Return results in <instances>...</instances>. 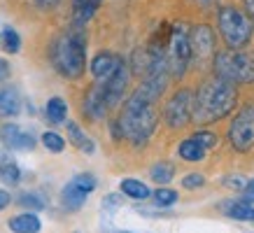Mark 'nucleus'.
<instances>
[{"label":"nucleus","instance_id":"20e7f679","mask_svg":"<svg viewBox=\"0 0 254 233\" xmlns=\"http://www.w3.org/2000/svg\"><path fill=\"white\" fill-rule=\"evenodd\" d=\"M217 23H219V33H222L224 42L231 47L233 52H238L243 47H247L252 42V21L245 12H240L233 5L219 7L217 12Z\"/></svg>","mask_w":254,"mask_h":233},{"label":"nucleus","instance_id":"c9c22d12","mask_svg":"<svg viewBox=\"0 0 254 233\" xmlns=\"http://www.w3.org/2000/svg\"><path fill=\"white\" fill-rule=\"evenodd\" d=\"M9 203H12V196H9V191H5V189H0V212L7 208Z\"/></svg>","mask_w":254,"mask_h":233},{"label":"nucleus","instance_id":"7ed1b4c3","mask_svg":"<svg viewBox=\"0 0 254 233\" xmlns=\"http://www.w3.org/2000/svg\"><path fill=\"white\" fill-rule=\"evenodd\" d=\"M52 65L54 70L65 79H77L84 75L86 68V38L84 33L75 28V31H65L52 42Z\"/></svg>","mask_w":254,"mask_h":233},{"label":"nucleus","instance_id":"423d86ee","mask_svg":"<svg viewBox=\"0 0 254 233\" xmlns=\"http://www.w3.org/2000/svg\"><path fill=\"white\" fill-rule=\"evenodd\" d=\"M191 63V47H189V28L185 23H175L170 28L168 49H166V65L170 77H185Z\"/></svg>","mask_w":254,"mask_h":233},{"label":"nucleus","instance_id":"f704fd0d","mask_svg":"<svg viewBox=\"0 0 254 233\" xmlns=\"http://www.w3.org/2000/svg\"><path fill=\"white\" fill-rule=\"evenodd\" d=\"M243 194H245V198H243V201L254 203V179H247L245 189H243Z\"/></svg>","mask_w":254,"mask_h":233},{"label":"nucleus","instance_id":"4468645a","mask_svg":"<svg viewBox=\"0 0 254 233\" xmlns=\"http://www.w3.org/2000/svg\"><path fill=\"white\" fill-rule=\"evenodd\" d=\"M21 179V168L9 149H0V182L7 186H16Z\"/></svg>","mask_w":254,"mask_h":233},{"label":"nucleus","instance_id":"4c0bfd02","mask_svg":"<svg viewBox=\"0 0 254 233\" xmlns=\"http://www.w3.org/2000/svg\"><path fill=\"white\" fill-rule=\"evenodd\" d=\"M245 9H247V14L254 19V0H245Z\"/></svg>","mask_w":254,"mask_h":233},{"label":"nucleus","instance_id":"ea45409f","mask_svg":"<svg viewBox=\"0 0 254 233\" xmlns=\"http://www.w3.org/2000/svg\"><path fill=\"white\" fill-rule=\"evenodd\" d=\"M112 233H131V231H112Z\"/></svg>","mask_w":254,"mask_h":233},{"label":"nucleus","instance_id":"c85d7f7f","mask_svg":"<svg viewBox=\"0 0 254 233\" xmlns=\"http://www.w3.org/2000/svg\"><path fill=\"white\" fill-rule=\"evenodd\" d=\"M42 145H45L52 154H61L63 149H65V140H63L56 131H45L42 133Z\"/></svg>","mask_w":254,"mask_h":233},{"label":"nucleus","instance_id":"39448f33","mask_svg":"<svg viewBox=\"0 0 254 233\" xmlns=\"http://www.w3.org/2000/svg\"><path fill=\"white\" fill-rule=\"evenodd\" d=\"M215 77L231 84H252L254 82V52H222L212 58Z\"/></svg>","mask_w":254,"mask_h":233},{"label":"nucleus","instance_id":"c756f323","mask_svg":"<svg viewBox=\"0 0 254 233\" xmlns=\"http://www.w3.org/2000/svg\"><path fill=\"white\" fill-rule=\"evenodd\" d=\"M191 140L196 142V145H200V147L205 149H215L217 147V142H219V138H217V133H212V131H196L191 135Z\"/></svg>","mask_w":254,"mask_h":233},{"label":"nucleus","instance_id":"2eb2a0df","mask_svg":"<svg viewBox=\"0 0 254 233\" xmlns=\"http://www.w3.org/2000/svg\"><path fill=\"white\" fill-rule=\"evenodd\" d=\"M21 115V93L14 86H2L0 89V116H16Z\"/></svg>","mask_w":254,"mask_h":233},{"label":"nucleus","instance_id":"ddd939ff","mask_svg":"<svg viewBox=\"0 0 254 233\" xmlns=\"http://www.w3.org/2000/svg\"><path fill=\"white\" fill-rule=\"evenodd\" d=\"M122 61L124 58H119V56L112 54V52H98L91 61L93 79H96V82H105V79H110L112 75H115V70L119 68V63Z\"/></svg>","mask_w":254,"mask_h":233},{"label":"nucleus","instance_id":"f3484780","mask_svg":"<svg viewBox=\"0 0 254 233\" xmlns=\"http://www.w3.org/2000/svg\"><path fill=\"white\" fill-rule=\"evenodd\" d=\"M7 229L12 233H40L42 231V222H40L35 212H21V215L9 217Z\"/></svg>","mask_w":254,"mask_h":233},{"label":"nucleus","instance_id":"f03ea898","mask_svg":"<svg viewBox=\"0 0 254 233\" xmlns=\"http://www.w3.org/2000/svg\"><path fill=\"white\" fill-rule=\"evenodd\" d=\"M236 103H238L236 84L222 77H212L205 84H200V89L193 93L191 121L203 126L222 121L224 116H229L233 112Z\"/></svg>","mask_w":254,"mask_h":233},{"label":"nucleus","instance_id":"cd10ccee","mask_svg":"<svg viewBox=\"0 0 254 233\" xmlns=\"http://www.w3.org/2000/svg\"><path fill=\"white\" fill-rule=\"evenodd\" d=\"M2 49L7 52V54H16L19 49H21V35L14 31V28H5L2 31Z\"/></svg>","mask_w":254,"mask_h":233},{"label":"nucleus","instance_id":"7c9ffc66","mask_svg":"<svg viewBox=\"0 0 254 233\" xmlns=\"http://www.w3.org/2000/svg\"><path fill=\"white\" fill-rule=\"evenodd\" d=\"M72 182H75L84 194H91V191H96V186H98V179H96V175H91V173H79V175L72 177Z\"/></svg>","mask_w":254,"mask_h":233},{"label":"nucleus","instance_id":"a211bd4d","mask_svg":"<svg viewBox=\"0 0 254 233\" xmlns=\"http://www.w3.org/2000/svg\"><path fill=\"white\" fill-rule=\"evenodd\" d=\"M100 5H103V0H72V21H75V26L79 28V26L91 21Z\"/></svg>","mask_w":254,"mask_h":233},{"label":"nucleus","instance_id":"473e14b6","mask_svg":"<svg viewBox=\"0 0 254 233\" xmlns=\"http://www.w3.org/2000/svg\"><path fill=\"white\" fill-rule=\"evenodd\" d=\"M222 182H224V186H226V189H233V191H243V189H245V184H247V179L243 177V175H226Z\"/></svg>","mask_w":254,"mask_h":233},{"label":"nucleus","instance_id":"a878e982","mask_svg":"<svg viewBox=\"0 0 254 233\" xmlns=\"http://www.w3.org/2000/svg\"><path fill=\"white\" fill-rule=\"evenodd\" d=\"M16 203H19L21 208H26L28 212H38V210L47 208L45 196H40L38 191H26V194H21L19 198H16Z\"/></svg>","mask_w":254,"mask_h":233},{"label":"nucleus","instance_id":"f257e3e1","mask_svg":"<svg viewBox=\"0 0 254 233\" xmlns=\"http://www.w3.org/2000/svg\"><path fill=\"white\" fill-rule=\"evenodd\" d=\"M117 128L122 140H128L133 147H145L149 138L154 135L156 126H159V115L154 110V103L145 98L142 93L135 91L126 98L122 112L117 116Z\"/></svg>","mask_w":254,"mask_h":233},{"label":"nucleus","instance_id":"f8f14e48","mask_svg":"<svg viewBox=\"0 0 254 233\" xmlns=\"http://www.w3.org/2000/svg\"><path fill=\"white\" fill-rule=\"evenodd\" d=\"M82 110L84 115L91 119V121H103L110 112L108 98H105V91H103V84L96 82L93 86H89L84 93V101H82Z\"/></svg>","mask_w":254,"mask_h":233},{"label":"nucleus","instance_id":"bb28decb","mask_svg":"<svg viewBox=\"0 0 254 233\" xmlns=\"http://www.w3.org/2000/svg\"><path fill=\"white\" fill-rule=\"evenodd\" d=\"M152 201H154L156 208H173L177 203V191L175 189H168V186H161V189H156V191H152V196H149Z\"/></svg>","mask_w":254,"mask_h":233},{"label":"nucleus","instance_id":"aec40b11","mask_svg":"<svg viewBox=\"0 0 254 233\" xmlns=\"http://www.w3.org/2000/svg\"><path fill=\"white\" fill-rule=\"evenodd\" d=\"M68 140L72 142V147H77L84 154H96V142L86 135L77 126V121H68Z\"/></svg>","mask_w":254,"mask_h":233},{"label":"nucleus","instance_id":"1a4fd4ad","mask_svg":"<svg viewBox=\"0 0 254 233\" xmlns=\"http://www.w3.org/2000/svg\"><path fill=\"white\" fill-rule=\"evenodd\" d=\"M189 47H191V61H210L215 58V31L205 26V23H198L189 28Z\"/></svg>","mask_w":254,"mask_h":233},{"label":"nucleus","instance_id":"412c9836","mask_svg":"<svg viewBox=\"0 0 254 233\" xmlns=\"http://www.w3.org/2000/svg\"><path fill=\"white\" fill-rule=\"evenodd\" d=\"M122 205H124L122 194L103 196V201H100V219H103V229H110L112 219H115V215L122 210Z\"/></svg>","mask_w":254,"mask_h":233},{"label":"nucleus","instance_id":"e433bc0d","mask_svg":"<svg viewBox=\"0 0 254 233\" xmlns=\"http://www.w3.org/2000/svg\"><path fill=\"white\" fill-rule=\"evenodd\" d=\"M59 2H61V0H35V5L42 9H52V7H56Z\"/></svg>","mask_w":254,"mask_h":233},{"label":"nucleus","instance_id":"6e6552de","mask_svg":"<svg viewBox=\"0 0 254 233\" xmlns=\"http://www.w3.org/2000/svg\"><path fill=\"white\" fill-rule=\"evenodd\" d=\"M193 112V91L191 89H180L168 98L163 108V121L168 128H185L191 121Z\"/></svg>","mask_w":254,"mask_h":233},{"label":"nucleus","instance_id":"dca6fc26","mask_svg":"<svg viewBox=\"0 0 254 233\" xmlns=\"http://www.w3.org/2000/svg\"><path fill=\"white\" fill-rule=\"evenodd\" d=\"M86 198H89V194H84L72 179L61 189V205H63V210H68V212H77V210H82L84 208V203H86Z\"/></svg>","mask_w":254,"mask_h":233},{"label":"nucleus","instance_id":"393cba45","mask_svg":"<svg viewBox=\"0 0 254 233\" xmlns=\"http://www.w3.org/2000/svg\"><path fill=\"white\" fill-rule=\"evenodd\" d=\"M149 177L154 179L156 184H168L170 179L175 177V166L170 161H159L149 168Z\"/></svg>","mask_w":254,"mask_h":233},{"label":"nucleus","instance_id":"9b49d317","mask_svg":"<svg viewBox=\"0 0 254 233\" xmlns=\"http://www.w3.org/2000/svg\"><path fill=\"white\" fill-rule=\"evenodd\" d=\"M128 79H131V70H128L126 61H122L112 77L105 79V82H100V84H103V91H105V98H108L110 110L117 108V105L122 103L124 93H126V89H128Z\"/></svg>","mask_w":254,"mask_h":233},{"label":"nucleus","instance_id":"6ab92c4d","mask_svg":"<svg viewBox=\"0 0 254 233\" xmlns=\"http://www.w3.org/2000/svg\"><path fill=\"white\" fill-rule=\"evenodd\" d=\"M222 212L236 222H254V205L247 201H224Z\"/></svg>","mask_w":254,"mask_h":233},{"label":"nucleus","instance_id":"9d476101","mask_svg":"<svg viewBox=\"0 0 254 233\" xmlns=\"http://www.w3.org/2000/svg\"><path fill=\"white\" fill-rule=\"evenodd\" d=\"M0 142L2 149H16V152H31L38 145V138L31 131H23L16 124H2L0 126Z\"/></svg>","mask_w":254,"mask_h":233},{"label":"nucleus","instance_id":"72a5a7b5","mask_svg":"<svg viewBox=\"0 0 254 233\" xmlns=\"http://www.w3.org/2000/svg\"><path fill=\"white\" fill-rule=\"evenodd\" d=\"M9 75H12L9 61H7V58H0V82H5V79H9Z\"/></svg>","mask_w":254,"mask_h":233},{"label":"nucleus","instance_id":"0eeeda50","mask_svg":"<svg viewBox=\"0 0 254 233\" xmlns=\"http://www.w3.org/2000/svg\"><path fill=\"white\" fill-rule=\"evenodd\" d=\"M229 142L240 154L254 149V103L240 108L238 115L233 116L231 126H229Z\"/></svg>","mask_w":254,"mask_h":233},{"label":"nucleus","instance_id":"58836bf2","mask_svg":"<svg viewBox=\"0 0 254 233\" xmlns=\"http://www.w3.org/2000/svg\"><path fill=\"white\" fill-rule=\"evenodd\" d=\"M198 2H203V5H217L219 0H198Z\"/></svg>","mask_w":254,"mask_h":233},{"label":"nucleus","instance_id":"2f4dec72","mask_svg":"<svg viewBox=\"0 0 254 233\" xmlns=\"http://www.w3.org/2000/svg\"><path fill=\"white\" fill-rule=\"evenodd\" d=\"M203 184H205V177H203L200 173H189V175L182 177V186L189 189V191H191V189H200Z\"/></svg>","mask_w":254,"mask_h":233},{"label":"nucleus","instance_id":"5701e85b","mask_svg":"<svg viewBox=\"0 0 254 233\" xmlns=\"http://www.w3.org/2000/svg\"><path fill=\"white\" fill-rule=\"evenodd\" d=\"M122 194L133 198V201H147L152 196V191H149V186L145 182H140L135 177H126L122 179Z\"/></svg>","mask_w":254,"mask_h":233},{"label":"nucleus","instance_id":"b1692460","mask_svg":"<svg viewBox=\"0 0 254 233\" xmlns=\"http://www.w3.org/2000/svg\"><path fill=\"white\" fill-rule=\"evenodd\" d=\"M177 154H180V159H185V161H203V156H205V149L200 147V145H196L191 138H187L180 142V147H177Z\"/></svg>","mask_w":254,"mask_h":233},{"label":"nucleus","instance_id":"4be33fe9","mask_svg":"<svg viewBox=\"0 0 254 233\" xmlns=\"http://www.w3.org/2000/svg\"><path fill=\"white\" fill-rule=\"evenodd\" d=\"M45 116L49 124H63V121L68 119V103L63 101L61 96L49 98L45 105Z\"/></svg>","mask_w":254,"mask_h":233}]
</instances>
